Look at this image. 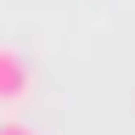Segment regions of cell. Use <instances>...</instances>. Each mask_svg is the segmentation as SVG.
<instances>
[{
    "instance_id": "1",
    "label": "cell",
    "mask_w": 135,
    "mask_h": 135,
    "mask_svg": "<svg viewBox=\"0 0 135 135\" xmlns=\"http://www.w3.org/2000/svg\"><path fill=\"white\" fill-rule=\"evenodd\" d=\"M34 90V73H28V56L11 45H0V101L6 107H17V101H28Z\"/></svg>"
},
{
    "instance_id": "2",
    "label": "cell",
    "mask_w": 135,
    "mask_h": 135,
    "mask_svg": "<svg viewBox=\"0 0 135 135\" xmlns=\"http://www.w3.org/2000/svg\"><path fill=\"white\" fill-rule=\"evenodd\" d=\"M0 135H34L28 124H17V118H6V124H0Z\"/></svg>"
}]
</instances>
